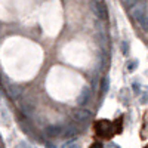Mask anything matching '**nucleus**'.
<instances>
[{"label":"nucleus","instance_id":"nucleus-1","mask_svg":"<svg viewBox=\"0 0 148 148\" xmlns=\"http://www.w3.org/2000/svg\"><path fill=\"white\" fill-rule=\"evenodd\" d=\"M129 10H130V16L138 22V25L144 31H148V6H147V3L138 0L133 6L129 8Z\"/></svg>","mask_w":148,"mask_h":148},{"label":"nucleus","instance_id":"nucleus-2","mask_svg":"<svg viewBox=\"0 0 148 148\" xmlns=\"http://www.w3.org/2000/svg\"><path fill=\"white\" fill-rule=\"evenodd\" d=\"M95 130L96 133L102 138H110L111 135H114V129H113V123L110 120H99L95 125Z\"/></svg>","mask_w":148,"mask_h":148},{"label":"nucleus","instance_id":"nucleus-3","mask_svg":"<svg viewBox=\"0 0 148 148\" xmlns=\"http://www.w3.org/2000/svg\"><path fill=\"white\" fill-rule=\"evenodd\" d=\"M90 10L93 12V15L98 18V19H107V8L104 6L102 2L99 0H92L90 2Z\"/></svg>","mask_w":148,"mask_h":148},{"label":"nucleus","instance_id":"nucleus-4","mask_svg":"<svg viewBox=\"0 0 148 148\" xmlns=\"http://www.w3.org/2000/svg\"><path fill=\"white\" fill-rule=\"evenodd\" d=\"M73 117H74V120L83 123V121H89L92 119V113L86 108H77L73 111Z\"/></svg>","mask_w":148,"mask_h":148},{"label":"nucleus","instance_id":"nucleus-5","mask_svg":"<svg viewBox=\"0 0 148 148\" xmlns=\"http://www.w3.org/2000/svg\"><path fill=\"white\" fill-rule=\"evenodd\" d=\"M89 99H90V89L88 88V86H84V88L82 89V92L79 93V96H77L76 102H77V105L84 107L86 104L89 102Z\"/></svg>","mask_w":148,"mask_h":148},{"label":"nucleus","instance_id":"nucleus-6","mask_svg":"<svg viewBox=\"0 0 148 148\" xmlns=\"http://www.w3.org/2000/svg\"><path fill=\"white\" fill-rule=\"evenodd\" d=\"M8 93L12 96V98H19L21 96V93H22V88L19 84H9L8 86Z\"/></svg>","mask_w":148,"mask_h":148},{"label":"nucleus","instance_id":"nucleus-7","mask_svg":"<svg viewBox=\"0 0 148 148\" xmlns=\"http://www.w3.org/2000/svg\"><path fill=\"white\" fill-rule=\"evenodd\" d=\"M59 133H62V129H61V126L52 125V126L46 127V135H47V136H51V138H55V136H58Z\"/></svg>","mask_w":148,"mask_h":148},{"label":"nucleus","instance_id":"nucleus-8","mask_svg":"<svg viewBox=\"0 0 148 148\" xmlns=\"http://www.w3.org/2000/svg\"><path fill=\"white\" fill-rule=\"evenodd\" d=\"M113 129H114V135L121 133V117H120V119H117V120L113 123Z\"/></svg>","mask_w":148,"mask_h":148},{"label":"nucleus","instance_id":"nucleus-9","mask_svg":"<svg viewBox=\"0 0 148 148\" xmlns=\"http://www.w3.org/2000/svg\"><path fill=\"white\" fill-rule=\"evenodd\" d=\"M101 86H102V95H105V93H107V90L110 89V80H108L107 77H104V79H102Z\"/></svg>","mask_w":148,"mask_h":148},{"label":"nucleus","instance_id":"nucleus-10","mask_svg":"<svg viewBox=\"0 0 148 148\" xmlns=\"http://www.w3.org/2000/svg\"><path fill=\"white\" fill-rule=\"evenodd\" d=\"M138 68V61L136 59H133V61H129V62H127V71H135V70H136Z\"/></svg>","mask_w":148,"mask_h":148},{"label":"nucleus","instance_id":"nucleus-11","mask_svg":"<svg viewBox=\"0 0 148 148\" xmlns=\"http://www.w3.org/2000/svg\"><path fill=\"white\" fill-rule=\"evenodd\" d=\"M16 148H33V145H30L27 141H19L16 144Z\"/></svg>","mask_w":148,"mask_h":148},{"label":"nucleus","instance_id":"nucleus-12","mask_svg":"<svg viewBox=\"0 0 148 148\" xmlns=\"http://www.w3.org/2000/svg\"><path fill=\"white\" fill-rule=\"evenodd\" d=\"M139 102H141V104H147V102H148V92H142V93H141Z\"/></svg>","mask_w":148,"mask_h":148},{"label":"nucleus","instance_id":"nucleus-13","mask_svg":"<svg viewBox=\"0 0 148 148\" xmlns=\"http://www.w3.org/2000/svg\"><path fill=\"white\" fill-rule=\"evenodd\" d=\"M121 49H123V53H127L129 51H127V42H121Z\"/></svg>","mask_w":148,"mask_h":148},{"label":"nucleus","instance_id":"nucleus-14","mask_svg":"<svg viewBox=\"0 0 148 148\" xmlns=\"http://www.w3.org/2000/svg\"><path fill=\"white\" fill-rule=\"evenodd\" d=\"M136 2H138V0H125V5H127V6L130 8V6H133Z\"/></svg>","mask_w":148,"mask_h":148},{"label":"nucleus","instance_id":"nucleus-15","mask_svg":"<svg viewBox=\"0 0 148 148\" xmlns=\"http://www.w3.org/2000/svg\"><path fill=\"white\" fill-rule=\"evenodd\" d=\"M74 133H76V129H74V127H73V129L70 127V129H67V132H65L67 136H71V135H74Z\"/></svg>","mask_w":148,"mask_h":148},{"label":"nucleus","instance_id":"nucleus-16","mask_svg":"<svg viewBox=\"0 0 148 148\" xmlns=\"http://www.w3.org/2000/svg\"><path fill=\"white\" fill-rule=\"evenodd\" d=\"M89 148H102V144L101 142H93Z\"/></svg>","mask_w":148,"mask_h":148},{"label":"nucleus","instance_id":"nucleus-17","mask_svg":"<svg viewBox=\"0 0 148 148\" xmlns=\"http://www.w3.org/2000/svg\"><path fill=\"white\" fill-rule=\"evenodd\" d=\"M132 88H133V90L136 92V93H139V84H138V83H133Z\"/></svg>","mask_w":148,"mask_h":148},{"label":"nucleus","instance_id":"nucleus-18","mask_svg":"<svg viewBox=\"0 0 148 148\" xmlns=\"http://www.w3.org/2000/svg\"><path fill=\"white\" fill-rule=\"evenodd\" d=\"M68 148H80V145H77V144H71V145H68Z\"/></svg>","mask_w":148,"mask_h":148},{"label":"nucleus","instance_id":"nucleus-19","mask_svg":"<svg viewBox=\"0 0 148 148\" xmlns=\"http://www.w3.org/2000/svg\"><path fill=\"white\" fill-rule=\"evenodd\" d=\"M46 148H56V147H55L53 144H47V145H46Z\"/></svg>","mask_w":148,"mask_h":148},{"label":"nucleus","instance_id":"nucleus-20","mask_svg":"<svg viewBox=\"0 0 148 148\" xmlns=\"http://www.w3.org/2000/svg\"><path fill=\"white\" fill-rule=\"evenodd\" d=\"M145 148H148V145H147V147H145Z\"/></svg>","mask_w":148,"mask_h":148}]
</instances>
